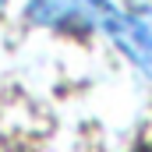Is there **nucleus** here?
<instances>
[{
  "label": "nucleus",
  "instance_id": "1",
  "mask_svg": "<svg viewBox=\"0 0 152 152\" xmlns=\"http://www.w3.org/2000/svg\"><path fill=\"white\" fill-rule=\"evenodd\" d=\"M103 36L152 81V4L149 0H134L131 7L117 4L103 25Z\"/></svg>",
  "mask_w": 152,
  "mask_h": 152
},
{
  "label": "nucleus",
  "instance_id": "2",
  "mask_svg": "<svg viewBox=\"0 0 152 152\" xmlns=\"http://www.w3.org/2000/svg\"><path fill=\"white\" fill-rule=\"evenodd\" d=\"M113 0H28L25 18L39 28L60 32H103L113 14Z\"/></svg>",
  "mask_w": 152,
  "mask_h": 152
},
{
  "label": "nucleus",
  "instance_id": "3",
  "mask_svg": "<svg viewBox=\"0 0 152 152\" xmlns=\"http://www.w3.org/2000/svg\"><path fill=\"white\" fill-rule=\"evenodd\" d=\"M4 4H7V0H0V7H4Z\"/></svg>",
  "mask_w": 152,
  "mask_h": 152
}]
</instances>
